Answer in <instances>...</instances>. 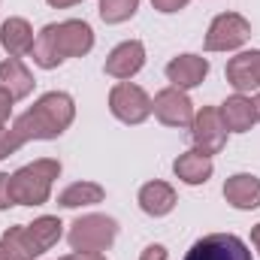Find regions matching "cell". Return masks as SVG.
<instances>
[{"label":"cell","instance_id":"cell-1","mask_svg":"<svg viewBox=\"0 0 260 260\" xmlns=\"http://www.w3.org/2000/svg\"><path fill=\"white\" fill-rule=\"evenodd\" d=\"M73 121H76L73 97L67 91H49L27 112H21L12 121V127L24 142H34V139H58Z\"/></svg>","mask_w":260,"mask_h":260},{"label":"cell","instance_id":"cell-2","mask_svg":"<svg viewBox=\"0 0 260 260\" xmlns=\"http://www.w3.org/2000/svg\"><path fill=\"white\" fill-rule=\"evenodd\" d=\"M61 176V160L40 157L34 164H24L12 173V197L15 206H43L52 197V185Z\"/></svg>","mask_w":260,"mask_h":260},{"label":"cell","instance_id":"cell-3","mask_svg":"<svg viewBox=\"0 0 260 260\" xmlns=\"http://www.w3.org/2000/svg\"><path fill=\"white\" fill-rule=\"evenodd\" d=\"M118 236V221L109 215H82L70 224L67 242L73 251H88V254H103L112 248Z\"/></svg>","mask_w":260,"mask_h":260},{"label":"cell","instance_id":"cell-4","mask_svg":"<svg viewBox=\"0 0 260 260\" xmlns=\"http://www.w3.org/2000/svg\"><path fill=\"white\" fill-rule=\"evenodd\" d=\"M251 37V21L239 12H221L206 30V52H233Z\"/></svg>","mask_w":260,"mask_h":260},{"label":"cell","instance_id":"cell-5","mask_svg":"<svg viewBox=\"0 0 260 260\" xmlns=\"http://www.w3.org/2000/svg\"><path fill=\"white\" fill-rule=\"evenodd\" d=\"M109 112L121 124H142L151 115V97L133 82H118L109 91Z\"/></svg>","mask_w":260,"mask_h":260},{"label":"cell","instance_id":"cell-6","mask_svg":"<svg viewBox=\"0 0 260 260\" xmlns=\"http://www.w3.org/2000/svg\"><path fill=\"white\" fill-rule=\"evenodd\" d=\"M185 260H254L248 245L233 233H209L188 248Z\"/></svg>","mask_w":260,"mask_h":260},{"label":"cell","instance_id":"cell-7","mask_svg":"<svg viewBox=\"0 0 260 260\" xmlns=\"http://www.w3.org/2000/svg\"><path fill=\"white\" fill-rule=\"evenodd\" d=\"M151 112H154V118H157L160 124H167V127H191V121H194V115H197L191 97H188L182 88H173V85L154 94Z\"/></svg>","mask_w":260,"mask_h":260},{"label":"cell","instance_id":"cell-8","mask_svg":"<svg viewBox=\"0 0 260 260\" xmlns=\"http://www.w3.org/2000/svg\"><path fill=\"white\" fill-rule=\"evenodd\" d=\"M191 139L194 148L203 154H218L227 145V127L221 121V112L215 106H203L191 121Z\"/></svg>","mask_w":260,"mask_h":260},{"label":"cell","instance_id":"cell-9","mask_svg":"<svg viewBox=\"0 0 260 260\" xmlns=\"http://www.w3.org/2000/svg\"><path fill=\"white\" fill-rule=\"evenodd\" d=\"M18 236H21L27 254L34 260V257H43L52 245H58V239L64 236V224H61L58 215H43L34 224H18Z\"/></svg>","mask_w":260,"mask_h":260},{"label":"cell","instance_id":"cell-10","mask_svg":"<svg viewBox=\"0 0 260 260\" xmlns=\"http://www.w3.org/2000/svg\"><path fill=\"white\" fill-rule=\"evenodd\" d=\"M52 30H55V43H58V52L64 61L67 58H85L94 49V30L82 18H67L61 24H52Z\"/></svg>","mask_w":260,"mask_h":260},{"label":"cell","instance_id":"cell-11","mask_svg":"<svg viewBox=\"0 0 260 260\" xmlns=\"http://www.w3.org/2000/svg\"><path fill=\"white\" fill-rule=\"evenodd\" d=\"M142 67H145V46L139 40H124L106 55V67L103 70H106V76L124 82V79H133Z\"/></svg>","mask_w":260,"mask_h":260},{"label":"cell","instance_id":"cell-12","mask_svg":"<svg viewBox=\"0 0 260 260\" xmlns=\"http://www.w3.org/2000/svg\"><path fill=\"white\" fill-rule=\"evenodd\" d=\"M227 82L236 88V94H248L260 88V52L251 49V52H239L236 58L227 61Z\"/></svg>","mask_w":260,"mask_h":260},{"label":"cell","instance_id":"cell-13","mask_svg":"<svg viewBox=\"0 0 260 260\" xmlns=\"http://www.w3.org/2000/svg\"><path fill=\"white\" fill-rule=\"evenodd\" d=\"M206 76H209V61L200 55H179L167 64V79L173 82V88H182V91L200 88Z\"/></svg>","mask_w":260,"mask_h":260},{"label":"cell","instance_id":"cell-14","mask_svg":"<svg viewBox=\"0 0 260 260\" xmlns=\"http://www.w3.org/2000/svg\"><path fill=\"white\" fill-rule=\"evenodd\" d=\"M221 121L227 133H248V130L257 124V109H254V100L248 94H233L221 103Z\"/></svg>","mask_w":260,"mask_h":260},{"label":"cell","instance_id":"cell-15","mask_svg":"<svg viewBox=\"0 0 260 260\" xmlns=\"http://www.w3.org/2000/svg\"><path fill=\"white\" fill-rule=\"evenodd\" d=\"M224 200L239 209V212H251L260 206V179L251 173H236L224 182Z\"/></svg>","mask_w":260,"mask_h":260},{"label":"cell","instance_id":"cell-16","mask_svg":"<svg viewBox=\"0 0 260 260\" xmlns=\"http://www.w3.org/2000/svg\"><path fill=\"white\" fill-rule=\"evenodd\" d=\"M34 40H37V37H34V27L27 24V18L12 15V18H6V21L0 24V46L6 49L9 58H24V55H30Z\"/></svg>","mask_w":260,"mask_h":260},{"label":"cell","instance_id":"cell-17","mask_svg":"<svg viewBox=\"0 0 260 260\" xmlns=\"http://www.w3.org/2000/svg\"><path fill=\"white\" fill-rule=\"evenodd\" d=\"M173 173L185 185H206L212 179V173H215L212 154H203V151L191 148V151H185V154H179L173 160Z\"/></svg>","mask_w":260,"mask_h":260},{"label":"cell","instance_id":"cell-18","mask_svg":"<svg viewBox=\"0 0 260 260\" xmlns=\"http://www.w3.org/2000/svg\"><path fill=\"white\" fill-rule=\"evenodd\" d=\"M179 197H176V188L167 185V182H148L139 188V209L151 218H164L176 209Z\"/></svg>","mask_w":260,"mask_h":260},{"label":"cell","instance_id":"cell-19","mask_svg":"<svg viewBox=\"0 0 260 260\" xmlns=\"http://www.w3.org/2000/svg\"><path fill=\"white\" fill-rule=\"evenodd\" d=\"M34 76L30 70L21 64V58H6L0 64V91H6L12 100H24L34 91Z\"/></svg>","mask_w":260,"mask_h":260},{"label":"cell","instance_id":"cell-20","mask_svg":"<svg viewBox=\"0 0 260 260\" xmlns=\"http://www.w3.org/2000/svg\"><path fill=\"white\" fill-rule=\"evenodd\" d=\"M106 191L97 182H73L58 194V206L61 209H82V206H97L103 203Z\"/></svg>","mask_w":260,"mask_h":260},{"label":"cell","instance_id":"cell-21","mask_svg":"<svg viewBox=\"0 0 260 260\" xmlns=\"http://www.w3.org/2000/svg\"><path fill=\"white\" fill-rule=\"evenodd\" d=\"M30 58H34V64L40 67V70H55V67L64 64V58H61V52H58V43H55L52 24H46V27L37 34L34 49H30Z\"/></svg>","mask_w":260,"mask_h":260},{"label":"cell","instance_id":"cell-22","mask_svg":"<svg viewBox=\"0 0 260 260\" xmlns=\"http://www.w3.org/2000/svg\"><path fill=\"white\" fill-rule=\"evenodd\" d=\"M139 0H100V18L106 24H121L136 15Z\"/></svg>","mask_w":260,"mask_h":260},{"label":"cell","instance_id":"cell-23","mask_svg":"<svg viewBox=\"0 0 260 260\" xmlns=\"http://www.w3.org/2000/svg\"><path fill=\"white\" fill-rule=\"evenodd\" d=\"M0 260H30L21 236H18V227H9L0 236Z\"/></svg>","mask_w":260,"mask_h":260},{"label":"cell","instance_id":"cell-24","mask_svg":"<svg viewBox=\"0 0 260 260\" xmlns=\"http://www.w3.org/2000/svg\"><path fill=\"white\" fill-rule=\"evenodd\" d=\"M21 145H24V139L15 133V127H12V124L0 127V160H3V157H9V154H15Z\"/></svg>","mask_w":260,"mask_h":260},{"label":"cell","instance_id":"cell-25","mask_svg":"<svg viewBox=\"0 0 260 260\" xmlns=\"http://www.w3.org/2000/svg\"><path fill=\"white\" fill-rule=\"evenodd\" d=\"M15 197H12V176L0 173V209H12Z\"/></svg>","mask_w":260,"mask_h":260},{"label":"cell","instance_id":"cell-26","mask_svg":"<svg viewBox=\"0 0 260 260\" xmlns=\"http://www.w3.org/2000/svg\"><path fill=\"white\" fill-rule=\"evenodd\" d=\"M191 0H151V6L157 9V12H164V15H173V12H179V9H185Z\"/></svg>","mask_w":260,"mask_h":260},{"label":"cell","instance_id":"cell-27","mask_svg":"<svg viewBox=\"0 0 260 260\" xmlns=\"http://www.w3.org/2000/svg\"><path fill=\"white\" fill-rule=\"evenodd\" d=\"M12 97L6 94V91H0V127H6L9 124V115H12Z\"/></svg>","mask_w":260,"mask_h":260},{"label":"cell","instance_id":"cell-28","mask_svg":"<svg viewBox=\"0 0 260 260\" xmlns=\"http://www.w3.org/2000/svg\"><path fill=\"white\" fill-rule=\"evenodd\" d=\"M170 257V251L164 248V245H148L142 254H139V260H167Z\"/></svg>","mask_w":260,"mask_h":260},{"label":"cell","instance_id":"cell-29","mask_svg":"<svg viewBox=\"0 0 260 260\" xmlns=\"http://www.w3.org/2000/svg\"><path fill=\"white\" fill-rule=\"evenodd\" d=\"M61 260H106V254H88V251H73Z\"/></svg>","mask_w":260,"mask_h":260},{"label":"cell","instance_id":"cell-30","mask_svg":"<svg viewBox=\"0 0 260 260\" xmlns=\"http://www.w3.org/2000/svg\"><path fill=\"white\" fill-rule=\"evenodd\" d=\"M76 3H82V0H49V6H55V9H67V6H76Z\"/></svg>","mask_w":260,"mask_h":260},{"label":"cell","instance_id":"cell-31","mask_svg":"<svg viewBox=\"0 0 260 260\" xmlns=\"http://www.w3.org/2000/svg\"><path fill=\"white\" fill-rule=\"evenodd\" d=\"M251 245L257 248V254H260V224H254V227H251Z\"/></svg>","mask_w":260,"mask_h":260},{"label":"cell","instance_id":"cell-32","mask_svg":"<svg viewBox=\"0 0 260 260\" xmlns=\"http://www.w3.org/2000/svg\"><path fill=\"white\" fill-rule=\"evenodd\" d=\"M254 109H257V121H260V97H254Z\"/></svg>","mask_w":260,"mask_h":260}]
</instances>
